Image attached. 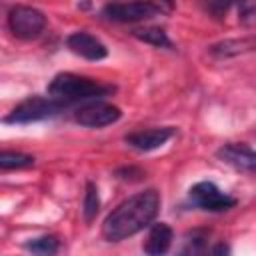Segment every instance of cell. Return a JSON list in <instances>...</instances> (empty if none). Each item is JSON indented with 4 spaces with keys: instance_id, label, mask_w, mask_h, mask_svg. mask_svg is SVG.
Segmentation results:
<instances>
[{
    "instance_id": "cell-1",
    "label": "cell",
    "mask_w": 256,
    "mask_h": 256,
    "mask_svg": "<svg viewBox=\"0 0 256 256\" xmlns=\"http://www.w3.org/2000/svg\"><path fill=\"white\" fill-rule=\"evenodd\" d=\"M160 194L150 188L120 202L102 222V234L108 242L126 240L144 230L158 214Z\"/></svg>"
},
{
    "instance_id": "cell-2",
    "label": "cell",
    "mask_w": 256,
    "mask_h": 256,
    "mask_svg": "<svg viewBox=\"0 0 256 256\" xmlns=\"http://www.w3.org/2000/svg\"><path fill=\"white\" fill-rule=\"evenodd\" d=\"M110 86H102L96 80H90L86 76H78L72 72L56 74L48 84V96L64 102L66 106L76 102H92L98 98H104L110 94Z\"/></svg>"
},
{
    "instance_id": "cell-3",
    "label": "cell",
    "mask_w": 256,
    "mask_h": 256,
    "mask_svg": "<svg viewBox=\"0 0 256 256\" xmlns=\"http://www.w3.org/2000/svg\"><path fill=\"white\" fill-rule=\"evenodd\" d=\"M62 108H66L64 102L48 96V98H42V96H30L26 100H22L6 118L4 122L8 124H30V122H38V120H46V118H52L56 116Z\"/></svg>"
},
{
    "instance_id": "cell-4",
    "label": "cell",
    "mask_w": 256,
    "mask_h": 256,
    "mask_svg": "<svg viewBox=\"0 0 256 256\" xmlns=\"http://www.w3.org/2000/svg\"><path fill=\"white\" fill-rule=\"evenodd\" d=\"M8 28L16 38L30 40L42 34L46 28V16L32 6H14L8 12Z\"/></svg>"
},
{
    "instance_id": "cell-5",
    "label": "cell",
    "mask_w": 256,
    "mask_h": 256,
    "mask_svg": "<svg viewBox=\"0 0 256 256\" xmlns=\"http://www.w3.org/2000/svg\"><path fill=\"white\" fill-rule=\"evenodd\" d=\"M162 8L150 0H132V2H108L102 8V16L112 22H140L154 18Z\"/></svg>"
},
{
    "instance_id": "cell-6",
    "label": "cell",
    "mask_w": 256,
    "mask_h": 256,
    "mask_svg": "<svg viewBox=\"0 0 256 256\" xmlns=\"http://www.w3.org/2000/svg\"><path fill=\"white\" fill-rule=\"evenodd\" d=\"M122 116L120 108L108 102H100V100H92L86 102L84 106H80L74 112V120L80 126L86 128H102V126H110L114 122H118Z\"/></svg>"
},
{
    "instance_id": "cell-7",
    "label": "cell",
    "mask_w": 256,
    "mask_h": 256,
    "mask_svg": "<svg viewBox=\"0 0 256 256\" xmlns=\"http://www.w3.org/2000/svg\"><path fill=\"white\" fill-rule=\"evenodd\" d=\"M190 200L192 204L208 212H222V210L236 206V198L222 192L214 182H208V180L198 182L190 188Z\"/></svg>"
},
{
    "instance_id": "cell-8",
    "label": "cell",
    "mask_w": 256,
    "mask_h": 256,
    "mask_svg": "<svg viewBox=\"0 0 256 256\" xmlns=\"http://www.w3.org/2000/svg\"><path fill=\"white\" fill-rule=\"evenodd\" d=\"M174 134H176V128H172V126L146 128V130H136V132L126 134L124 142L138 152H150V150H156L162 144H166Z\"/></svg>"
},
{
    "instance_id": "cell-9",
    "label": "cell",
    "mask_w": 256,
    "mask_h": 256,
    "mask_svg": "<svg viewBox=\"0 0 256 256\" xmlns=\"http://www.w3.org/2000/svg\"><path fill=\"white\" fill-rule=\"evenodd\" d=\"M66 44L76 56L86 58V60H102L108 56V48L104 46V42H100L96 36L82 32V30L72 32L66 38Z\"/></svg>"
},
{
    "instance_id": "cell-10",
    "label": "cell",
    "mask_w": 256,
    "mask_h": 256,
    "mask_svg": "<svg viewBox=\"0 0 256 256\" xmlns=\"http://www.w3.org/2000/svg\"><path fill=\"white\" fill-rule=\"evenodd\" d=\"M216 156L222 162H226V164H230L238 170L256 172V150H252L246 144H238V142L224 144L222 148H218Z\"/></svg>"
},
{
    "instance_id": "cell-11",
    "label": "cell",
    "mask_w": 256,
    "mask_h": 256,
    "mask_svg": "<svg viewBox=\"0 0 256 256\" xmlns=\"http://www.w3.org/2000/svg\"><path fill=\"white\" fill-rule=\"evenodd\" d=\"M172 238H174L172 228L166 222H156L148 232V238L144 242V252L150 254V256L164 254V252H168V248L172 244Z\"/></svg>"
},
{
    "instance_id": "cell-12",
    "label": "cell",
    "mask_w": 256,
    "mask_h": 256,
    "mask_svg": "<svg viewBox=\"0 0 256 256\" xmlns=\"http://www.w3.org/2000/svg\"><path fill=\"white\" fill-rule=\"evenodd\" d=\"M254 48H256V36H244V38H228V40L216 42L208 48V52L216 58H228V56L250 52Z\"/></svg>"
},
{
    "instance_id": "cell-13",
    "label": "cell",
    "mask_w": 256,
    "mask_h": 256,
    "mask_svg": "<svg viewBox=\"0 0 256 256\" xmlns=\"http://www.w3.org/2000/svg\"><path fill=\"white\" fill-rule=\"evenodd\" d=\"M134 36L146 44H152V46H158V48H172V42L168 38V34L158 28V26H148V28H140V30H134Z\"/></svg>"
},
{
    "instance_id": "cell-14",
    "label": "cell",
    "mask_w": 256,
    "mask_h": 256,
    "mask_svg": "<svg viewBox=\"0 0 256 256\" xmlns=\"http://www.w3.org/2000/svg\"><path fill=\"white\" fill-rule=\"evenodd\" d=\"M34 164V156L22 154V152H10L4 150L0 154V168L2 170H12V168H28Z\"/></svg>"
},
{
    "instance_id": "cell-15",
    "label": "cell",
    "mask_w": 256,
    "mask_h": 256,
    "mask_svg": "<svg viewBox=\"0 0 256 256\" xmlns=\"http://www.w3.org/2000/svg\"><path fill=\"white\" fill-rule=\"evenodd\" d=\"M100 210V196H98V188L94 182H88L86 184V192H84V204H82V212H84V218L90 222Z\"/></svg>"
},
{
    "instance_id": "cell-16",
    "label": "cell",
    "mask_w": 256,
    "mask_h": 256,
    "mask_svg": "<svg viewBox=\"0 0 256 256\" xmlns=\"http://www.w3.org/2000/svg\"><path fill=\"white\" fill-rule=\"evenodd\" d=\"M24 248L34 252V254H56L58 248H60V242H58L56 236H40V238H34L30 242H26Z\"/></svg>"
},
{
    "instance_id": "cell-17",
    "label": "cell",
    "mask_w": 256,
    "mask_h": 256,
    "mask_svg": "<svg viewBox=\"0 0 256 256\" xmlns=\"http://www.w3.org/2000/svg\"><path fill=\"white\" fill-rule=\"evenodd\" d=\"M238 22L246 28L256 26V0H238Z\"/></svg>"
},
{
    "instance_id": "cell-18",
    "label": "cell",
    "mask_w": 256,
    "mask_h": 256,
    "mask_svg": "<svg viewBox=\"0 0 256 256\" xmlns=\"http://www.w3.org/2000/svg\"><path fill=\"white\" fill-rule=\"evenodd\" d=\"M204 236H200V232H192L190 236H188V240H186V248H184V252H192V254H196V252H204V248H206V244H204Z\"/></svg>"
},
{
    "instance_id": "cell-19",
    "label": "cell",
    "mask_w": 256,
    "mask_h": 256,
    "mask_svg": "<svg viewBox=\"0 0 256 256\" xmlns=\"http://www.w3.org/2000/svg\"><path fill=\"white\" fill-rule=\"evenodd\" d=\"M236 0H208V10L214 14V16H222L228 12V8L234 4Z\"/></svg>"
},
{
    "instance_id": "cell-20",
    "label": "cell",
    "mask_w": 256,
    "mask_h": 256,
    "mask_svg": "<svg viewBox=\"0 0 256 256\" xmlns=\"http://www.w3.org/2000/svg\"><path fill=\"white\" fill-rule=\"evenodd\" d=\"M212 252H214V254H226V252H230V248H228L226 244H216V246L212 248Z\"/></svg>"
},
{
    "instance_id": "cell-21",
    "label": "cell",
    "mask_w": 256,
    "mask_h": 256,
    "mask_svg": "<svg viewBox=\"0 0 256 256\" xmlns=\"http://www.w3.org/2000/svg\"><path fill=\"white\" fill-rule=\"evenodd\" d=\"M162 2H164L168 8H172V6H174V0H162Z\"/></svg>"
}]
</instances>
